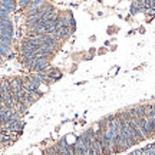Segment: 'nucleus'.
<instances>
[{
    "instance_id": "obj_1",
    "label": "nucleus",
    "mask_w": 155,
    "mask_h": 155,
    "mask_svg": "<svg viewBox=\"0 0 155 155\" xmlns=\"http://www.w3.org/2000/svg\"><path fill=\"white\" fill-rule=\"evenodd\" d=\"M73 147L78 150V152L81 155H92L91 154V145H89V138L88 134L85 132L81 137L76 138V142L73 144Z\"/></svg>"
},
{
    "instance_id": "obj_2",
    "label": "nucleus",
    "mask_w": 155,
    "mask_h": 155,
    "mask_svg": "<svg viewBox=\"0 0 155 155\" xmlns=\"http://www.w3.org/2000/svg\"><path fill=\"white\" fill-rule=\"evenodd\" d=\"M89 138V145H91V154L92 155H102V147H101V142L98 137H96V132L91 128L86 131Z\"/></svg>"
},
{
    "instance_id": "obj_3",
    "label": "nucleus",
    "mask_w": 155,
    "mask_h": 155,
    "mask_svg": "<svg viewBox=\"0 0 155 155\" xmlns=\"http://www.w3.org/2000/svg\"><path fill=\"white\" fill-rule=\"evenodd\" d=\"M144 10H145V9L139 5L138 2H134L132 5H131V15H137V13H139V12H144Z\"/></svg>"
},
{
    "instance_id": "obj_4",
    "label": "nucleus",
    "mask_w": 155,
    "mask_h": 155,
    "mask_svg": "<svg viewBox=\"0 0 155 155\" xmlns=\"http://www.w3.org/2000/svg\"><path fill=\"white\" fill-rule=\"evenodd\" d=\"M145 15L148 17H154L155 16V9L154 7H147V9H145Z\"/></svg>"
}]
</instances>
